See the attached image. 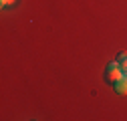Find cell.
I'll return each mask as SVG.
<instances>
[{
    "label": "cell",
    "mask_w": 127,
    "mask_h": 121,
    "mask_svg": "<svg viewBox=\"0 0 127 121\" xmlns=\"http://www.w3.org/2000/svg\"><path fill=\"white\" fill-rule=\"evenodd\" d=\"M123 77V69H121V63L119 60H113V63H109L107 71H105V79L111 81V83H115Z\"/></svg>",
    "instance_id": "1"
},
{
    "label": "cell",
    "mask_w": 127,
    "mask_h": 121,
    "mask_svg": "<svg viewBox=\"0 0 127 121\" xmlns=\"http://www.w3.org/2000/svg\"><path fill=\"white\" fill-rule=\"evenodd\" d=\"M115 91L119 95H127V73H123L119 81H115Z\"/></svg>",
    "instance_id": "2"
},
{
    "label": "cell",
    "mask_w": 127,
    "mask_h": 121,
    "mask_svg": "<svg viewBox=\"0 0 127 121\" xmlns=\"http://www.w3.org/2000/svg\"><path fill=\"white\" fill-rule=\"evenodd\" d=\"M119 63H121V69H123V73H127V59H125V60H119Z\"/></svg>",
    "instance_id": "3"
},
{
    "label": "cell",
    "mask_w": 127,
    "mask_h": 121,
    "mask_svg": "<svg viewBox=\"0 0 127 121\" xmlns=\"http://www.w3.org/2000/svg\"><path fill=\"white\" fill-rule=\"evenodd\" d=\"M2 2V6H10V4H14V0H0Z\"/></svg>",
    "instance_id": "4"
},
{
    "label": "cell",
    "mask_w": 127,
    "mask_h": 121,
    "mask_svg": "<svg viewBox=\"0 0 127 121\" xmlns=\"http://www.w3.org/2000/svg\"><path fill=\"white\" fill-rule=\"evenodd\" d=\"M125 59H127V51H123V53L119 55V60H125Z\"/></svg>",
    "instance_id": "5"
}]
</instances>
